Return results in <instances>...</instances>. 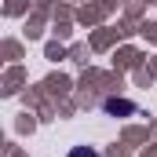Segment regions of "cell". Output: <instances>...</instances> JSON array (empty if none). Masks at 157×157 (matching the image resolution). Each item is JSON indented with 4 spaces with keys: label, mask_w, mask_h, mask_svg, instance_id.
<instances>
[{
    "label": "cell",
    "mask_w": 157,
    "mask_h": 157,
    "mask_svg": "<svg viewBox=\"0 0 157 157\" xmlns=\"http://www.w3.org/2000/svg\"><path fill=\"white\" fill-rule=\"evenodd\" d=\"M102 110H106V113H135V106H132V102H124V99H106V102H102Z\"/></svg>",
    "instance_id": "obj_1"
},
{
    "label": "cell",
    "mask_w": 157,
    "mask_h": 157,
    "mask_svg": "<svg viewBox=\"0 0 157 157\" xmlns=\"http://www.w3.org/2000/svg\"><path fill=\"white\" fill-rule=\"evenodd\" d=\"M70 157H99V150H91V146H73Z\"/></svg>",
    "instance_id": "obj_2"
}]
</instances>
